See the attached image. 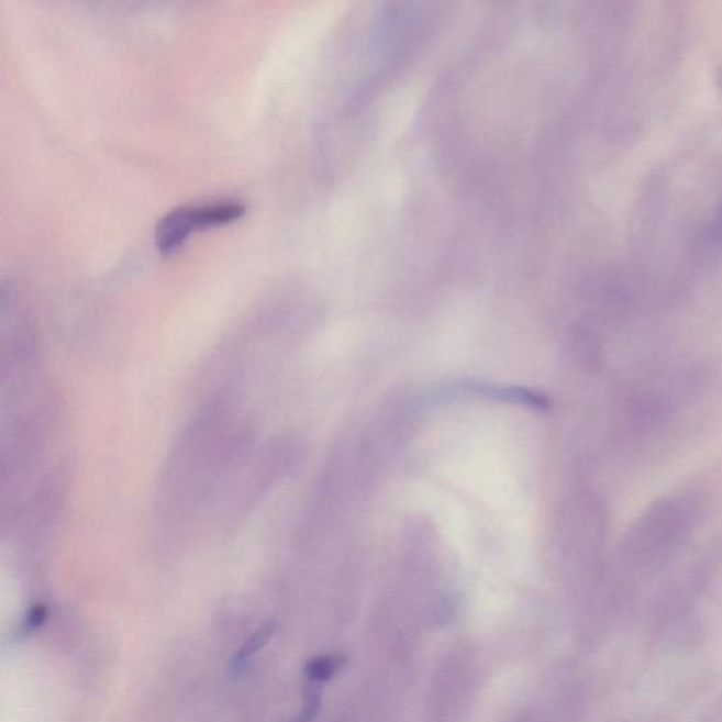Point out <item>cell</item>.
Listing matches in <instances>:
<instances>
[{
    "label": "cell",
    "mask_w": 722,
    "mask_h": 722,
    "mask_svg": "<svg viewBox=\"0 0 722 722\" xmlns=\"http://www.w3.org/2000/svg\"><path fill=\"white\" fill-rule=\"evenodd\" d=\"M246 212L238 199L186 203L168 211L157 222L154 241L163 254H173L186 243L191 233L213 226L227 225Z\"/></svg>",
    "instance_id": "obj_1"
},
{
    "label": "cell",
    "mask_w": 722,
    "mask_h": 722,
    "mask_svg": "<svg viewBox=\"0 0 722 722\" xmlns=\"http://www.w3.org/2000/svg\"><path fill=\"white\" fill-rule=\"evenodd\" d=\"M274 629H276L274 622L268 621L266 624L258 626V629L253 632L251 638L244 642L241 649L237 651V654L232 660V669L235 674H238L243 667H246L248 662H251L253 657L267 645L268 640H270L274 634Z\"/></svg>",
    "instance_id": "obj_2"
},
{
    "label": "cell",
    "mask_w": 722,
    "mask_h": 722,
    "mask_svg": "<svg viewBox=\"0 0 722 722\" xmlns=\"http://www.w3.org/2000/svg\"><path fill=\"white\" fill-rule=\"evenodd\" d=\"M343 659L338 656H320L307 665L306 674L312 684L320 685L331 680L341 670Z\"/></svg>",
    "instance_id": "obj_3"
},
{
    "label": "cell",
    "mask_w": 722,
    "mask_h": 722,
    "mask_svg": "<svg viewBox=\"0 0 722 722\" xmlns=\"http://www.w3.org/2000/svg\"><path fill=\"white\" fill-rule=\"evenodd\" d=\"M48 619V609L44 606H36L30 610L26 619L23 621L22 634L30 635L42 629Z\"/></svg>",
    "instance_id": "obj_4"
},
{
    "label": "cell",
    "mask_w": 722,
    "mask_h": 722,
    "mask_svg": "<svg viewBox=\"0 0 722 722\" xmlns=\"http://www.w3.org/2000/svg\"><path fill=\"white\" fill-rule=\"evenodd\" d=\"M321 697L318 691L310 690L307 695L306 706H303L302 713L293 722H312L316 714L320 713Z\"/></svg>",
    "instance_id": "obj_5"
},
{
    "label": "cell",
    "mask_w": 722,
    "mask_h": 722,
    "mask_svg": "<svg viewBox=\"0 0 722 722\" xmlns=\"http://www.w3.org/2000/svg\"><path fill=\"white\" fill-rule=\"evenodd\" d=\"M710 237L715 244L722 246V202L714 213L713 221H711Z\"/></svg>",
    "instance_id": "obj_6"
}]
</instances>
